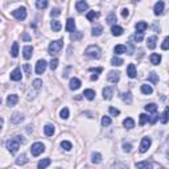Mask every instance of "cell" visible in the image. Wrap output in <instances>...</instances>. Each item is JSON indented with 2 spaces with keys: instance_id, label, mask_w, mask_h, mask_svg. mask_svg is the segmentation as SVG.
<instances>
[{
  "instance_id": "obj_44",
  "label": "cell",
  "mask_w": 169,
  "mask_h": 169,
  "mask_svg": "<svg viewBox=\"0 0 169 169\" xmlns=\"http://www.w3.org/2000/svg\"><path fill=\"white\" fill-rule=\"evenodd\" d=\"M110 169H128V166L126 165V164H123V162H116V164H114Z\"/></svg>"
},
{
  "instance_id": "obj_22",
  "label": "cell",
  "mask_w": 169,
  "mask_h": 169,
  "mask_svg": "<svg viewBox=\"0 0 169 169\" xmlns=\"http://www.w3.org/2000/svg\"><path fill=\"white\" fill-rule=\"evenodd\" d=\"M123 28L122 27H119V25H112V27H111V33H112V35L114 36H122L123 35Z\"/></svg>"
},
{
  "instance_id": "obj_26",
  "label": "cell",
  "mask_w": 169,
  "mask_h": 169,
  "mask_svg": "<svg viewBox=\"0 0 169 169\" xmlns=\"http://www.w3.org/2000/svg\"><path fill=\"white\" fill-rule=\"evenodd\" d=\"M115 54H123V53H127V46L124 45H116L114 48Z\"/></svg>"
},
{
  "instance_id": "obj_24",
  "label": "cell",
  "mask_w": 169,
  "mask_h": 169,
  "mask_svg": "<svg viewBox=\"0 0 169 169\" xmlns=\"http://www.w3.org/2000/svg\"><path fill=\"white\" fill-rule=\"evenodd\" d=\"M123 126H124L127 130H131V128H134L135 127L134 119H132V118H127V119H124V120H123Z\"/></svg>"
},
{
  "instance_id": "obj_62",
  "label": "cell",
  "mask_w": 169,
  "mask_h": 169,
  "mask_svg": "<svg viewBox=\"0 0 169 169\" xmlns=\"http://www.w3.org/2000/svg\"><path fill=\"white\" fill-rule=\"evenodd\" d=\"M3 123H4L3 118H0V130H1V127H3Z\"/></svg>"
},
{
  "instance_id": "obj_49",
  "label": "cell",
  "mask_w": 169,
  "mask_h": 169,
  "mask_svg": "<svg viewBox=\"0 0 169 169\" xmlns=\"http://www.w3.org/2000/svg\"><path fill=\"white\" fill-rule=\"evenodd\" d=\"M59 116L62 118V119H67V118H69V110H67V108H62V110H61V112H59Z\"/></svg>"
},
{
  "instance_id": "obj_17",
  "label": "cell",
  "mask_w": 169,
  "mask_h": 169,
  "mask_svg": "<svg viewBox=\"0 0 169 169\" xmlns=\"http://www.w3.org/2000/svg\"><path fill=\"white\" fill-rule=\"evenodd\" d=\"M136 67H135V63H130V65L127 66V75L130 77V78H135L136 77Z\"/></svg>"
},
{
  "instance_id": "obj_57",
  "label": "cell",
  "mask_w": 169,
  "mask_h": 169,
  "mask_svg": "<svg viewBox=\"0 0 169 169\" xmlns=\"http://www.w3.org/2000/svg\"><path fill=\"white\" fill-rule=\"evenodd\" d=\"M23 69L25 70V74H27V75H29V74H31V66L28 65V63H24Z\"/></svg>"
},
{
  "instance_id": "obj_37",
  "label": "cell",
  "mask_w": 169,
  "mask_h": 169,
  "mask_svg": "<svg viewBox=\"0 0 169 169\" xmlns=\"http://www.w3.org/2000/svg\"><path fill=\"white\" fill-rule=\"evenodd\" d=\"M144 108H145V111L147 112H156L157 111V106H156L155 103H149V104H147V106H144Z\"/></svg>"
},
{
  "instance_id": "obj_38",
  "label": "cell",
  "mask_w": 169,
  "mask_h": 169,
  "mask_svg": "<svg viewBox=\"0 0 169 169\" xmlns=\"http://www.w3.org/2000/svg\"><path fill=\"white\" fill-rule=\"evenodd\" d=\"M11 55H12V57H17V55H19V44H17V42H13V45H12V49H11Z\"/></svg>"
},
{
  "instance_id": "obj_46",
  "label": "cell",
  "mask_w": 169,
  "mask_h": 169,
  "mask_svg": "<svg viewBox=\"0 0 169 169\" xmlns=\"http://www.w3.org/2000/svg\"><path fill=\"white\" fill-rule=\"evenodd\" d=\"M61 147H62L65 151H70V149L73 148V147H71V143H70V142H66V140L61 142Z\"/></svg>"
},
{
  "instance_id": "obj_12",
  "label": "cell",
  "mask_w": 169,
  "mask_h": 169,
  "mask_svg": "<svg viewBox=\"0 0 169 169\" xmlns=\"http://www.w3.org/2000/svg\"><path fill=\"white\" fill-rule=\"evenodd\" d=\"M32 54H33V48H32V46L27 45V46L23 48V55H24L25 59H29L32 57Z\"/></svg>"
},
{
  "instance_id": "obj_61",
  "label": "cell",
  "mask_w": 169,
  "mask_h": 169,
  "mask_svg": "<svg viewBox=\"0 0 169 169\" xmlns=\"http://www.w3.org/2000/svg\"><path fill=\"white\" fill-rule=\"evenodd\" d=\"M98 79V74H95V75H91V81H97Z\"/></svg>"
},
{
  "instance_id": "obj_16",
  "label": "cell",
  "mask_w": 169,
  "mask_h": 169,
  "mask_svg": "<svg viewBox=\"0 0 169 169\" xmlns=\"http://www.w3.org/2000/svg\"><path fill=\"white\" fill-rule=\"evenodd\" d=\"M75 8L78 12H83V11H86L89 8V4L86 1H83V0H79V1H77L75 3Z\"/></svg>"
},
{
  "instance_id": "obj_41",
  "label": "cell",
  "mask_w": 169,
  "mask_h": 169,
  "mask_svg": "<svg viewBox=\"0 0 169 169\" xmlns=\"http://www.w3.org/2000/svg\"><path fill=\"white\" fill-rule=\"evenodd\" d=\"M32 87H33V89H36L37 91H40V90H41V87H42V81L41 79H35V81H33V85H32Z\"/></svg>"
},
{
  "instance_id": "obj_32",
  "label": "cell",
  "mask_w": 169,
  "mask_h": 169,
  "mask_svg": "<svg viewBox=\"0 0 169 169\" xmlns=\"http://www.w3.org/2000/svg\"><path fill=\"white\" fill-rule=\"evenodd\" d=\"M102 32H103V27H100V25H97V27L93 28V32H91V35L94 37H98V36L102 35Z\"/></svg>"
},
{
  "instance_id": "obj_55",
  "label": "cell",
  "mask_w": 169,
  "mask_h": 169,
  "mask_svg": "<svg viewBox=\"0 0 169 169\" xmlns=\"http://www.w3.org/2000/svg\"><path fill=\"white\" fill-rule=\"evenodd\" d=\"M59 15H61V11H59L58 8H54V9H52V12H50V16H52V17L59 16Z\"/></svg>"
},
{
  "instance_id": "obj_4",
  "label": "cell",
  "mask_w": 169,
  "mask_h": 169,
  "mask_svg": "<svg viewBox=\"0 0 169 169\" xmlns=\"http://www.w3.org/2000/svg\"><path fill=\"white\" fill-rule=\"evenodd\" d=\"M45 151V145L42 143H35V144H32V148H31V153L32 156H40L42 152Z\"/></svg>"
},
{
  "instance_id": "obj_63",
  "label": "cell",
  "mask_w": 169,
  "mask_h": 169,
  "mask_svg": "<svg viewBox=\"0 0 169 169\" xmlns=\"http://www.w3.org/2000/svg\"><path fill=\"white\" fill-rule=\"evenodd\" d=\"M0 103H1V98H0Z\"/></svg>"
},
{
  "instance_id": "obj_23",
  "label": "cell",
  "mask_w": 169,
  "mask_h": 169,
  "mask_svg": "<svg viewBox=\"0 0 169 169\" xmlns=\"http://www.w3.org/2000/svg\"><path fill=\"white\" fill-rule=\"evenodd\" d=\"M44 132L46 136H53L54 135V126L53 124H46L44 127Z\"/></svg>"
},
{
  "instance_id": "obj_47",
  "label": "cell",
  "mask_w": 169,
  "mask_h": 169,
  "mask_svg": "<svg viewBox=\"0 0 169 169\" xmlns=\"http://www.w3.org/2000/svg\"><path fill=\"white\" fill-rule=\"evenodd\" d=\"M57 66H58V59H57V58L52 59V61L49 62V67H50V70H52V71L57 69Z\"/></svg>"
},
{
  "instance_id": "obj_6",
  "label": "cell",
  "mask_w": 169,
  "mask_h": 169,
  "mask_svg": "<svg viewBox=\"0 0 169 169\" xmlns=\"http://www.w3.org/2000/svg\"><path fill=\"white\" fill-rule=\"evenodd\" d=\"M151 144H152L151 138H143L142 143H140V148H139V151L142 152V153H145V152L149 149Z\"/></svg>"
},
{
  "instance_id": "obj_60",
  "label": "cell",
  "mask_w": 169,
  "mask_h": 169,
  "mask_svg": "<svg viewBox=\"0 0 169 169\" xmlns=\"http://www.w3.org/2000/svg\"><path fill=\"white\" fill-rule=\"evenodd\" d=\"M128 15H130V12H128V9L127 8H124V9H122V17H127Z\"/></svg>"
},
{
  "instance_id": "obj_2",
  "label": "cell",
  "mask_w": 169,
  "mask_h": 169,
  "mask_svg": "<svg viewBox=\"0 0 169 169\" xmlns=\"http://www.w3.org/2000/svg\"><path fill=\"white\" fill-rule=\"evenodd\" d=\"M85 54L87 55V57H90V58H100V55H102V50H100L99 46H97V45H90V46H87L86 50H85Z\"/></svg>"
},
{
  "instance_id": "obj_31",
  "label": "cell",
  "mask_w": 169,
  "mask_h": 169,
  "mask_svg": "<svg viewBox=\"0 0 169 169\" xmlns=\"http://www.w3.org/2000/svg\"><path fill=\"white\" fill-rule=\"evenodd\" d=\"M86 17H87V20H89V21H94L95 19L99 17V13H98V12H95V11H90V12H87Z\"/></svg>"
},
{
  "instance_id": "obj_27",
  "label": "cell",
  "mask_w": 169,
  "mask_h": 169,
  "mask_svg": "<svg viewBox=\"0 0 169 169\" xmlns=\"http://www.w3.org/2000/svg\"><path fill=\"white\" fill-rule=\"evenodd\" d=\"M120 97H122V99H123V102H124V103H127V104H131L132 103V95H131V93H123Z\"/></svg>"
},
{
  "instance_id": "obj_51",
  "label": "cell",
  "mask_w": 169,
  "mask_h": 169,
  "mask_svg": "<svg viewBox=\"0 0 169 169\" xmlns=\"http://www.w3.org/2000/svg\"><path fill=\"white\" fill-rule=\"evenodd\" d=\"M136 42H142L143 41V38H144V33H136V35L132 37Z\"/></svg>"
},
{
  "instance_id": "obj_36",
  "label": "cell",
  "mask_w": 169,
  "mask_h": 169,
  "mask_svg": "<svg viewBox=\"0 0 169 169\" xmlns=\"http://www.w3.org/2000/svg\"><path fill=\"white\" fill-rule=\"evenodd\" d=\"M142 93L145 94V95H149V94L153 93V89L149 85H142Z\"/></svg>"
},
{
  "instance_id": "obj_18",
  "label": "cell",
  "mask_w": 169,
  "mask_h": 169,
  "mask_svg": "<svg viewBox=\"0 0 169 169\" xmlns=\"http://www.w3.org/2000/svg\"><path fill=\"white\" fill-rule=\"evenodd\" d=\"M69 87H70V90H78L81 87V81L78 78H71L69 83Z\"/></svg>"
},
{
  "instance_id": "obj_7",
  "label": "cell",
  "mask_w": 169,
  "mask_h": 169,
  "mask_svg": "<svg viewBox=\"0 0 169 169\" xmlns=\"http://www.w3.org/2000/svg\"><path fill=\"white\" fill-rule=\"evenodd\" d=\"M119 79H120V73L115 71V70L110 71V73H108V75H107V81H108V82H111V83L119 82Z\"/></svg>"
},
{
  "instance_id": "obj_29",
  "label": "cell",
  "mask_w": 169,
  "mask_h": 169,
  "mask_svg": "<svg viewBox=\"0 0 169 169\" xmlns=\"http://www.w3.org/2000/svg\"><path fill=\"white\" fill-rule=\"evenodd\" d=\"M50 27H52V29H53V32H59L61 31V23H59L58 20H53L52 23H50Z\"/></svg>"
},
{
  "instance_id": "obj_19",
  "label": "cell",
  "mask_w": 169,
  "mask_h": 169,
  "mask_svg": "<svg viewBox=\"0 0 169 169\" xmlns=\"http://www.w3.org/2000/svg\"><path fill=\"white\" fill-rule=\"evenodd\" d=\"M155 15H161L162 12H164V1H157V3L155 4Z\"/></svg>"
},
{
  "instance_id": "obj_25",
  "label": "cell",
  "mask_w": 169,
  "mask_h": 169,
  "mask_svg": "<svg viewBox=\"0 0 169 169\" xmlns=\"http://www.w3.org/2000/svg\"><path fill=\"white\" fill-rule=\"evenodd\" d=\"M82 95H85V98H87L89 100H93L94 98H95V91H94V90H91V89H87V90H85V91H83Z\"/></svg>"
},
{
  "instance_id": "obj_43",
  "label": "cell",
  "mask_w": 169,
  "mask_h": 169,
  "mask_svg": "<svg viewBox=\"0 0 169 169\" xmlns=\"http://www.w3.org/2000/svg\"><path fill=\"white\" fill-rule=\"evenodd\" d=\"M161 123L162 124H166V123H168V107L164 110V112H162V115H161Z\"/></svg>"
},
{
  "instance_id": "obj_1",
  "label": "cell",
  "mask_w": 169,
  "mask_h": 169,
  "mask_svg": "<svg viewBox=\"0 0 169 169\" xmlns=\"http://www.w3.org/2000/svg\"><path fill=\"white\" fill-rule=\"evenodd\" d=\"M20 143H25V139H23V136H15L7 142V149L12 155H15L20 148Z\"/></svg>"
},
{
  "instance_id": "obj_15",
  "label": "cell",
  "mask_w": 169,
  "mask_h": 169,
  "mask_svg": "<svg viewBox=\"0 0 169 169\" xmlns=\"http://www.w3.org/2000/svg\"><path fill=\"white\" fill-rule=\"evenodd\" d=\"M19 102V97L16 95V94H11V95H8V98H7V104L9 107H12V106H15V104Z\"/></svg>"
},
{
  "instance_id": "obj_11",
  "label": "cell",
  "mask_w": 169,
  "mask_h": 169,
  "mask_svg": "<svg viewBox=\"0 0 169 169\" xmlns=\"http://www.w3.org/2000/svg\"><path fill=\"white\" fill-rule=\"evenodd\" d=\"M65 29H66V32H70V33H73V32L75 31V21H74V19H67Z\"/></svg>"
},
{
  "instance_id": "obj_21",
  "label": "cell",
  "mask_w": 169,
  "mask_h": 169,
  "mask_svg": "<svg viewBox=\"0 0 169 169\" xmlns=\"http://www.w3.org/2000/svg\"><path fill=\"white\" fill-rule=\"evenodd\" d=\"M112 94H114V89L112 87H104L103 89V98L104 99H111L112 98Z\"/></svg>"
},
{
  "instance_id": "obj_42",
  "label": "cell",
  "mask_w": 169,
  "mask_h": 169,
  "mask_svg": "<svg viewBox=\"0 0 169 169\" xmlns=\"http://www.w3.org/2000/svg\"><path fill=\"white\" fill-rule=\"evenodd\" d=\"M70 37H71L73 41H78V40L82 38V32H74V33H71Z\"/></svg>"
},
{
  "instance_id": "obj_59",
  "label": "cell",
  "mask_w": 169,
  "mask_h": 169,
  "mask_svg": "<svg viewBox=\"0 0 169 169\" xmlns=\"http://www.w3.org/2000/svg\"><path fill=\"white\" fill-rule=\"evenodd\" d=\"M90 71H94V73H102L103 71V69H102V67H97V69H95V67H90Z\"/></svg>"
},
{
  "instance_id": "obj_50",
  "label": "cell",
  "mask_w": 169,
  "mask_h": 169,
  "mask_svg": "<svg viewBox=\"0 0 169 169\" xmlns=\"http://www.w3.org/2000/svg\"><path fill=\"white\" fill-rule=\"evenodd\" d=\"M147 122H148V115L147 114H140V122H139L140 126H144Z\"/></svg>"
},
{
  "instance_id": "obj_52",
  "label": "cell",
  "mask_w": 169,
  "mask_h": 169,
  "mask_svg": "<svg viewBox=\"0 0 169 169\" xmlns=\"http://www.w3.org/2000/svg\"><path fill=\"white\" fill-rule=\"evenodd\" d=\"M161 48H162V50H168V48H169V37H165V38H164Z\"/></svg>"
},
{
  "instance_id": "obj_58",
  "label": "cell",
  "mask_w": 169,
  "mask_h": 169,
  "mask_svg": "<svg viewBox=\"0 0 169 169\" xmlns=\"http://www.w3.org/2000/svg\"><path fill=\"white\" fill-rule=\"evenodd\" d=\"M23 40H24V41H31V40H32V38H31V36H29V35H28V33H25V32H24V33H23Z\"/></svg>"
},
{
  "instance_id": "obj_10",
  "label": "cell",
  "mask_w": 169,
  "mask_h": 169,
  "mask_svg": "<svg viewBox=\"0 0 169 169\" xmlns=\"http://www.w3.org/2000/svg\"><path fill=\"white\" fill-rule=\"evenodd\" d=\"M136 168H138V169H152V168H153V164H152V161L145 160V161L136 162Z\"/></svg>"
},
{
  "instance_id": "obj_14",
  "label": "cell",
  "mask_w": 169,
  "mask_h": 169,
  "mask_svg": "<svg viewBox=\"0 0 169 169\" xmlns=\"http://www.w3.org/2000/svg\"><path fill=\"white\" fill-rule=\"evenodd\" d=\"M11 79L12 81H21V70L20 67H16V69L13 70V71L11 73Z\"/></svg>"
},
{
  "instance_id": "obj_28",
  "label": "cell",
  "mask_w": 169,
  "mask_h": 169,
  "mask_svg": "<svg viewBox=\"0 0 169 169\" xmlns=\"http://www.w3.org/2000/svg\"><path fill=\"white\" fill-rule=\"evenodd\" d=\"M151 62L153 63V65H159V63L161 62V55L157 54V53L151 54Z\"/></svg>"
},
{
  "instance_id": "obj_5",
  "label": "cell",
  "mask_w": 169,
  "mask_h": 169,
  "mask_svg": "<svg viewBox=\"0 0 169 169\" xmlns=\"http://www.w3.org/2000/svg\"><path fill=\"white\" fill-rule=\"evenodd\" d=\"M12 15H13L15 19H17V20H25L27 19V9H25L24 7L21 8H17V9L12 11Z\"/></svg>"
},
{
  "instance_id": "obj_35",
  "label": "cell",
  "mask_w": 169,
  "mask_h": 169,
  "mask_svg": "<svg viewBox=\"0 0 169 169\" xmlns=\"http://www.w3.org/2000/svg\"><path fill=\"white\" fill-rule=\"evenodd\" d=\"M123 62H124V61L122 58H119V57H116V55L111 58V65L112 66H120V65H123Z\"/></svg>"
},
{
  "instance_id": "obj_48",
  "label": "cell",
  "mask_w": 169,
  "mask_h": 169,
  "mask_svg": "<svg viewBox=\"0 0 169 169\" xmlns=\"http://www.w3.org/2000/svg\"><path fill=\"white\" fill-rule=\"evenodd\" d=\"M111 124V118L110 116H103L102 118V126L103 127H107V126Z\"/></svg>"
},
{
  "instance_id": "obj_40",
  "label": "cell",
  "mask_w": 169,
  "mask_h": 169,
  "mask_svg": "<svg viewBox=\"0 0 169 169\" xmlns=\"http://www.w3.org/2000/svg\"><path fill=\"white\" fill-rule=\"evenodd\" d=\"M36 7H37L38 9H45V8L48 7V1H46V0H37V1H36Z\"/></svg>"
},
{
  "instance_id": "obj_39",
  "label": "cell",
  "mask_w": 169,
  "mask_h": 169,
  "mask_svg": "<svg viewBox=\"0 0 169 169\" xmlns=\"http://www.w3.org/2000/svg\"><path fill=\"white\" fill-rule=\"evenodd\" d=\"M148 81H149V82H152V83H157V82H159V75H157V73L152 71L151 74L148 75Z\"/></svg>"
},
{
  "instance_id": "obj_9",
  "label": "cell",
  "mask_w": 169,
  "mask_h": 169,
  "mask_svg": "<svg viewBox=\"0 0 169 169\" xmlns=\"http://www.w3.org/2000/svg\"><path fill=\"white\" fill-rule=\"evenodd\" d=\"M23 120H24V116H23V114H20V112H15V114L11 116V123H12V124H19V123H21Z\"/></svg>"
},
{
  "instance_id": "obj_20",
  "label": "cell",
  "mask_w": 169,
  "mask_h": 169,
  "mask_svg": "<svg viewBox=\"0 0 169 169\" xmlns=\"http://www.w3.org/2000/svg\"><path fill=\"white\" fill-rule=\"evenodd\" d=\"M147 28H148V24L145 21H139L138 24H136V32L138 33H144V31Z\"/></svg>"
},
{
  "instance_id": "obj_34",
  "label": "cell",
  "mask_w": 169,
  "mask_h": 169,
  "mask_svg": "<svg viewBox=\"0 0 169 169\" xmlns=\"http://www.w3.org/2000/svg\"><path fill=\"white\" fill-rule=\"evenodd\" d=\"M27 162H28V159H27V155H24V153L20 155L17 159H16V164H17V165H24Z\"/></svg>"
},
{
  "instance_id": "obj_54",
  "label": "cell",
  "mask_w": 169,
  "mask_h": 169,
  "mask_svg": "<svg viewBox=\"0 0 169 169\" xmlns=\"http://www.w3.org/2000/svg\"><path fill=\"white\" fill-rule=\"evenodd\" d=\"M108 111H110V114L112 115V116H118V115L120 114V111L118 110V108H115V107H110V110Z\"/></svg>"
},
{
  "instance_id": "obj_30",
  "label": "cell",
  "mask_w": 169,
  "mask_h": 169,
  "mask_svg": "<svg viewBox=\"0 0 169 169\" xmlns=\"http://www.w3.org/2000/svg\"><path fill=\"white\" fill-rule=\"evenodd\" d=\"M156 41H157L156 36H153V37H149L148 40H147V46H148L149 49H155L156 48Z\"/></svg>"
},
{
  "instance_id": "obj_13",
  "label": "cell",
  "mask_w": 169,
  "mask_h": 169,
  "mask_svg": "<svg viewBox=\"0 0 169 169\" xmlns=\"http://www.w3.org/2000/svg\"><path fill=\"white\" fill-rule=\"evenodd\" d=\"M50 162H52V160L50 159H42V160H40L38 161V164H37V169H46L49 165H50Z\"/></svg>"
},
{
  "instance_id": "obj_45",
  "label": "cell",
  "mask_w": 169,
  "mask_h": 169,
  "mask_svg": "<svg viewBox=\"0 0 169 169\" xmlns=\"http://www.w3.org/2000/svg\"><path fill=\"white\" fill-rule=\"evenodd\" d=\"M106 21L108 23V24H114L115 21H116V15H115V13H110L108 16H107Z\"/></svg>"
},
{
  "instance_id": "obj_3",
  "label": "cell",
  "mask_w": 169,
  "mask_h": 169,
  "mask_svg": "<svg viewBox=\"0 0 169 169\" xmlns=\"http://www.w3.org/2000/svg\"><path fill=\"white\" fill-rule=\"evenodd\" d=\"M62 46H63V40L62 38H59V40H57V41H53V42H50V45H49V54H57V53L62 49Z\"/></svg>"
},
{
  "instance_id": "obj_33",
  "label": "cell",
  "mask_w": 169,
  "mask_h": 169,
  "mask_svg": "<svg viewBox=\"0 0 169 169\" xmlns=\"http://www.w3.org/2000/svg\"><path fill=\"white\" fill-rule=\"evenodd\" d=\"M91 161H93L94 164H99V162L102 161V155L98 153V152H94L93 155H91Z\"/></svg>"
},
{
  "instance_id": "obj_53",
  "label": "cell",
  "mask_w": 169,
  "mask_h": 169,
  "mask_svg": "<svg viewBox=\"0 0 169 169\" xmlns=\"http://www.w3.org/2000/svg\"><path fill=\"white\" fill-rule=\"evenodd\" d=\"M157 119H159V115L156 114V112H153V115H152L151 118H148V122H149V123H151V124H155V123H156V120H157Z\"/></svg>"
},
{
  "instance_id": "obj_8",
  "label": "cell",
  "mask_w": 169,
  "mask_h": 169,
  "mask_svg": "<svg viewBox=\"0 0 169 169\" xmlns=\"http://www.w3.org/2000/svg\"><path fill=\"white\" fill-rule=\"evenodd\" d=\"M46 61L45 59H38L37 63H36V73L37 74H44V71L46 70Z\"/></svg>"
},
{
  "instance_id": "obj_56",
  "label": "cell",
  "mask_w": 169,
  "mask_h": 169,
  "mask_svg": "<svg viewBox=\"0 0 169 169\" xmlns=\"http://www.w3.org/2000/svg\"><path fill=\"white\" fill-rule=\"evenodd\" d=\"M131 149H132V145L130 143H124L123 144V151L124 152H131Z\"/></svg>"
}]
</instances>
